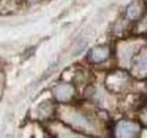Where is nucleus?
Returning a JSON list of instances; mask_svg holds the SVG:
<instances>
[{"label": "nucleus", "instance_id": "nucleus-1", "mask_svg": "<svg viewBox=\"0 0 147 138\" xmlns=\"http://www.w3.org/2000/svg\"><path fill=\"white\" fill-rule=\"evenodd\" d=\"M139 134V127L136 123L122 121L117 127V135L119 137H135Z\"/></svg>", "mask_w": 147, "mask_h": 138}, {"label": "nucleus", "instance_id": "nucleus-2", "mask_svg": "<svg viewBox=\"0 0 147 138\" xmlns=\"http://www.w3.org/2000/svg\"><path fill=\"white\" fill-rule=\"evenodd\" d=\"M74 88L68 84H62L55 88V97L59 101H68L73 96Z\"/></svg>", "mask_w": 147, "mask_h": 138}, {"label": "nucleus", "instance_id": "nucleus-3", "mask_svg": "<svg viewBox=\"0 0 147 138\" xmlns=\"http://www.w3.org/2000/svg\"><path fill=\"white\" fill-rule=\"evenodd\" d=\"M110 54V50L108 47H96L91 52V59L94 62H102L104 61Z\"/></svg>", "mask_w": 147, "mask_h": 138}, {"label": "nucleus", "instance_id": "nucleus-4", "mask_svg": "<svg viewBox=\"0 0 147 138\" xmlns=\"http://www.w3.org/2000/svg\"><path fill=\"white\" fill-rule=\"evenodd\" d=\"M142 9H143V7H142V5H140L138 1L132 2V3L128 7V10H127L128 16L130 18H132V19L138 18L140 15H142V12H143Z\"/></svg>", "mask_w": 147, "mask_h": 138}, {"label": "nucleus", "instance_id": "nucleus-5", "mask_svg": "<svg viewBox=\"0 0 147 138\" xmlns=\"http://www.w3.org/2000/svg\"><path fill=\"white\" fill-rule=\"evenodd\" d=\"M136 69L137 71L142 72V74H147V55L140 58L137 64H136Z\"/></svg>", "mask_w": 147, "mask_h": 138}, {"label": "nucleus", "instance_id": "nucleus-6", "mask_svg": "<svg viewBox=\"0 0 147 138\" xmlns=\"http://www.w3.org/2000/svg\"><path fill=\"white\" fill-rule=\"evenodd\" d=\"M30 1H33V2H36V1H40V0H30Z\"/></svg>", "mask_w": 147, "mask_h": 138}]
</instances>
